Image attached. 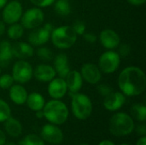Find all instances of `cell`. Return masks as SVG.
I'll return each instance as SVG.
<instances>
[{"label":"cell","instance_id":"31","mask_svg":"<svg viewBox=\"0 0 146 145\" xmlns=\"http://www.w3.org/2000/svg\"><path fill=\"white\" fill-rule=\"evenodd\" d=\"M117 48H119L117 53L120 56V57H127L131 53V46L127 44H119V46Z\"/></svg>","mask_w":146,"mask_h":145},{"label":"cell","instance_id":"18","mask_svg":"<svg viewBox=\"0 0 146 145\" xmlns=\"http://www.w3.org/2000/svg\"><path fill=\"white\" fill-rule=\"evenodd\" d=\"M11 50L13 57H16L20 60H24L33 56L34 50L30 44L25 42H17L11 45Z\"/></svg>","mask_w":146,"mask_h":145},{"label":"cell","instance_id":"47","mask_svg":"<svg viewBox=\"0 0 146 145\" xmlns=\"http://www.w3.org/2000/svg\"><path fill=\"white\" fill-rule=\"evenodd\" d=\"M0 74H1V68H0Z\"/></svg>","mask_w":146,"mask_h":145},{"label":"cell","instance_id":"41","mask_svg":"<svg viewBox=\"0 0 146 145\" xmlns=\"http://www.w3.org/2000/svg\"><path fill=\"white\" fill-rule=\"evenodd\" d=\"M98 145H115L113 142L110 141V140H103L99 143Z\"/></svg>","mask_w":146,"mask_h":145},{"label":"cell","instance_id":"27","mask_svg":"<svg viewBox=\"0 0 146 145\" xmlns=\"http://www.w3.org/2000/svg\"><path fill=\"white\" fill-rule=\"evenodd\" d=\"M20 145H44V142L35 134H29L20 141Z\"/></svg>","mask_w":146,"mask_h":145},{"label":"cell","instance_id":"42","mask_svg":"<svg viewBox=\"0 0 146 145\" xmlns=\"http://www.w3.org/2000/svg\"><path fill=\"white\" fill-rule=\"evenodd\" d=\"M36 117L37 118H43L44 117V113H43V109L42 110H38V111H36Z\"/></svg>","mask_w":146,"mask_h":145},{"label":"cell","instance_id":"17","mask_svg":"<svg viewBox=\"0 0 146 145\" xmlns=\"http://www.w3.org/2000/svg\"><path fill=\"white\" fill-rule=\"evenodd\" d=\"M65 81L70 96L79 92L83 85L82 76L77 70H70L65 78Z\"/></svg>","mask_w":146,"mask_h":145},{"label":"cell","instance_id":"45","mask_svg":"<svg viewBox=\"0 0 146 145\" xmlns=\"http://www.w3.org/2000/svg\"><path fill=\"white\" fill-rule=\"evenodd\" d=\"M80 145H89V144H80Z\"/></svg>","mask_w":146,"mask_h":145},{"label":"cell","instance_id":"20","mask_svg":"<svg viewBox=\"0 0 146 145\" xmlns=\"http://www.w3.org/2000/svg\"><path fill=\"white\" fill-rule=\"evenodd\" d=\"M9 97L16 105H22L26 103L27 92L21 85H13L9 88Z\"/></svg>","mask_w":146,"mask_h":145},{"label":"cell","instance_id":"36","mask_svg":"<svg viewBox=\"0 0 146 145\" xmlns=\"http://www.w3.org/2000/svg\"><path fill=\"white\" fill-rule=\"evenodd\" d=\"M136 132L138 133V135L139 136H145L146 134V126L145 125H139L136 127Z\"/></svg>","mask_w":146,"mask_h":145},{"label":"cell","instance_id":"5","mask_svg":"<svg viewBox=\"0 0 146 145\" xmlns=\"http://www.w3.org/2000/svg\"><path fill=\"white\" fill-rule=\"evenodd\" d=\"M71 108L73 115L79 120L88 119L92 113V103L88 96L82 93H75L71 96Z\"/></svg>","mask_w":146,"mask_h":145},{"label":"cell","instance_id":"35","mask_svg":"<svg viewBox=\"0 0 146 145\" xmlns=\"http://www.w3.org/2000/svg\"><path fill=\"white\" fill-rule=\"evenodd\" d=\"M82 36H83L84 39L90 44H94L98 39L97 35L94 33H92V32H84V34Z\"/></svg>","mask_w":146,"mask_h":145},{"label":"cell","instance_id":"11","mask_svg":"<svg viewBox=\"0 0 146 145\" xmlns=\"http://www.w3.org/2000/svg\"><path fill=\"white\" fill-rule=\"evenodd\" d=\"M41 137L43 140L52 144H59L63 140V133L62 130L57 127L56 125L51 123L46 124L42 127Z\"/></svg>","mask_w":146,"mask_h":145},{"label":"cell","instance_id":"22","mask_svg":"<svg viewBox=\"0 0 146 145\" xmlns=\"http://www.w3.org/2000/svg\"><path fill=\"white\" fill-rule=\"evenodd\" d=\"M26 103L27 104V107L31 110L36 112V111L43 109L45 104V100L40 93L32 92L31 94L27 95Z\"/></svg>","mask_w":146,"mask_h":145},{"label":"cell","instance_id":"14","mask_svg":"<svg viewBox=\"0 0 146 145\" xmlns=\"http://www.w3.org/2000/svg\"><path fill=\"white\" fill-rule=\"evenodd\" d=\"M126 103V96L122 92L112 91L108 96L104 97V107L109 111L119 110Z\"/></svg>","mask_w":146,"mask_h":145},{"label":"cell","instance_id":"40","mask_svg":"<svg viewBox=\"0 0 146 145\" xmlns=\"http://www.w3.org/2000/svg\"><path fill=\"white\" fill-rule=\"evenodd\" d=\"M5 32V25L3 21H0V37Z\"/></svg>","mask_w":146,"mask_h":145},{"label":"cell","instance_id":"2","mask_svg":"<svg viewBox=\"0 0 146 145\" xmlns=\"http://www.w3.org/2000/svg\"><path fill=\"white\" fill-rule=\"evenodd\" d=\"M44 117L51 124L59 126L65 123L68 118L67 105L59 99H53L46 103L43 108Z\"/></svg>","mask_w":146,"mask_h":145},{"label":"cell","instance_id":"38","mask_svg":"<svg viewBox=\"0 0 146 145\" xmlns=\"http://www.w3.org/2000/svg\"><path fill=\"white\" fill-rule=\"evenodd\" d=\"M6 144V136L3 131L0 130V145H4Z\"/></svg>","mask_w":146,"mask_h":145},{"label":"cell","instance_id":"48","mask_svg":"<svg viewBox=\"0 0 146 145\" xmlns=\"http://www.w3.org/2000/svg\"><path fill=\"white\" fill-rule=\"evenodd\" d=\"M67 1H68V0H67Z\"/></svg>","mask_w":146,"mask_h":145},{"label":"cell","instance_id":"25","mask_svg":"<svg viewBox=\"0 0 146 145\" xmlns=\"http://www.w3.org/2000/svg\"><path fill=\"white\" fill-rule=\"evenodd\" d=\"M132 116L139 121H145L146 120V107L141 103H136L131 108Z\"/></svg>","mask_w":146,"mask_h":145},{"label":"cell","instance_id":"29","mask_svg":"<svg viewBox=\"0 0 146 145\" xmlns=\"http://www.w3.org/2000/svg\"><path fill=\"white\" fill-rule=\"evenodd\" d=\"M14 79L12 77V75L10 74H3L0 76V88L3 89V90H7L9 89L13 85H14Z\"/></svg>","mask_w":146,"mask_h":145},{"label":"cell","instance_id":"32","mask_svg":"<svg viewBox=\"0 0 146 145\" xmlns=\"http://www.w3.org/2000/svg\"><path fill=\"white\" fill-rule=\"evenodd\" d=\"M72 28L77 35H83L86 31V25L82 21H76L73 24Z\"/></svg>","mask_w":146,"mask_h":145},{"label":"cell","instance_id":"15","mask_svg":"<svg viewBox=\"0 0 146 145\" xmlns=\"http://www.w3.org/2000/svg\"><path fill=\"white\" fill-rule=\"evenodd\" d=\"M68 91L65 79L61 77L54 78L48 85V93L53 99L62 98Z\"/></svg>","mask_w":146,"mask_h":145},{"label":"cell","instance_id":"8","mask_svg":"<svg viewBox=\"0 0 146 145\" xmlns=\"http://www.w3.org/2000/svg\"><path fill=\"white\" fill-rule=\"evenodd\" d=\"M33 74V67L29 62L24 60L17 61L12 68V77L19 84H26L32 79Z\"/></svg>","mask_w":146,"mask_h":145},{"label":"cell","instance_id":"24","mask_svg":"<svg viewBox=\"0 0 146 145\" xmlns=\"http://www.w3.org/2000/svg\"><path fill=\"white\" fill-rule=\"evenodd\" d=\"M54 9L60 16H67L71 12V7L67 0H56L54 2Z\"/></svg>","mask_w":146,"mask_h":145},{"label":"cell","instance_id":"34","mask_svg":"<svg viewBox=\"0 0 146 145\" xmlns=\"http://www.w3.org/2000/svg\"><path fill=\"white\" fill-rule=\"evenodd\" d=\"M33 4L38 8H44L54 3L56 0H30Z\"/></svg>","mask_w":146,"mask_h":145},{"label":"cell","instance_id":"4","mask_svg":"<svg viewBox=\"0 0 146 145\" xmlns=\"http://www.w3.org/2000/svg\"><path fill=\"white\" fill-rule=\"evenodd\" d=\"M77 37L78 35L70 26H58L54 28L50 33V39L54 46L62 50L72 47L75 44Z\"/></svg>","mask_w":146,"mask_h":145},{"label":"cell","instance_id":"13","mask_svg":"<svg viewBox=\"0 0 146 145\" xmlns=\"http://www.w3.org/2000/svg\"><path fill=\"white\" fill-rule=\"evenodd\" d=\"M99 40L103 47L108 50L116 49L121 44L120 36L112 29H104L100 32Z\"/></svg>","mask_w":146,"mask_h":145},{"label":"cell","instance_id":"1","mask_svg":"<svg viewBox=\"0 0 146 145\" xmlns=\"http://www.w3.org/2000/svg\"><path fill=\"white\" fill-rule=\"evenodd\" d=\"M118 86L127 97L142 94L146 88V76L144 71L135 66L124 68L118 77Z\"/></svg>","mask_w":146,"mask_h":145},{"label":"cell","instance_id":"33","mask_svg":"<svg viewBox=\"0 0 146 145\" xmlns=\"http://www.w3.org/2000/svg\"><path fill=\"white\" fill-rule=\"evenodd\" d=\"M98 91L103 97H106L113 91V89L109 85L101 84V85H98Z\"/></svg>","mask_w":146,"mask_h":145},{"label":"cell","instance_id":"46","mask_svg":"<svg viewBox=\"0 0 146 145\" xmlns=\"http://www.w3.org/2000/svg\"><path fill=\"white\" fill-rule=\"evenodd\" d=\"M121 145H129V144H122Z\"/></svg>","mask_w":146,"mask_h":145},{"label":"cell","instance_id":"23","mask_svg":"<svg viewBox=\"0 0 146 145\" xmlns=\"http://www.w3.org/2000/svg\"><path fill=\"white\" fill-rule=\"evenodd\" d=\"M6 132L12 138L19 137L22 132V126L20 121L13 117H9L5 121Z\"/></svg>","mask_w":146,"mask_h":145},{"label":"cell","instance_id":"10","mask_svg":"<svg viewBox=\"0 0 146 145\" xmlns=\"http://www.w3.org/2000/svg\"><path fill=\"white\" fill-rule=\"evenodd\" d=\"M22 6L17 0H13L3 7V20L5 23L11 25L20 21L22 15Z\"/></svg>","mask_w":146,"mask_h":145},{"label":"cell","instance_id":"39","mask_svg":"<svg viewBox=\"0 0 146 145\" xmlns=\"http://www.w3.org/2000/svg\"><path fill=\"white\" fill-rule=\"evenodd\" d=\"M136 145H146V137L145 136H142V138H140Z\"/></svg>","mask_w":146,"mask_h":145},{"label":"cell","instance_id":"12","mask_svg":"<svg viewBox=\"0 0 146 145\" xmlns=\"http://www.w3.org/2000/svg\"><path fill=\"white\" fill-rule=\"evenodd\" d=\"M80 74L82 79H85L88 84L96 85L102 78V73L99 68L93 63H85L81 67Z\"/></svg>","mask_w":146,"mask_h":145},{"label":"cell","instance_id":"37","mask_svg":"<svg viewBox=\"0 0 146 145\" xmlns=\"http://www.w3.org/2000/svg\"><path fill=\"white\" fill-rule=\"evenodd\" d=\"M127 2L132 4V5H135V6H139V5H142L146 2V0H127Z\"/></svg>","mask_w":146,"mask_h":145},{"label":"cell","instance_id":"7","mask_svg":"<svg viewBox=\"0 0 146 145\" xmlns=\"http://www.w3.org/2000/svg\"><path fill=\"white\" fill-rule=\"evenodd\" d=\"M21 25L26 29H34L38 27L44 20V15L39 8H31L22 13Z\"/></svg>","mask_w":146,"mask_h":145},{"label":"cell","instance_id":"3","mask_svg":"<svg viewBox=\"0 0 146 145\" xmlns=\"http://www.w3.org/2000/svg\"><path fill=\"white\" fill-rule=\"evenodd\" d=\"M134 127L133 117L123 112L115 114L110 121V131L115 137L127 136L133 132Z\"/></svg>","mask_w":146,"mask_h":145},{"label":"cell","instance_id":"28","mask_svg":"<svg viewBox=\"0 0 146 145\" xmlns=\"http://www.w3.org/2000/svg\"><path fill=\"white\" fill-rule=\"evenodd\" d=\"M10 115L11 110L9 104L5 101L0 99V122H4L10 117Z\"/></svg>","mask_w":146,"mask_h":145},{"label":"cell","instance_id":"26","mask_svg":"<svg viewBox=\"0 0 146 145\" xmlns=\"http://www.w3.org/2000/svg\"><path fill=\"white\" fill-rule=\"evenodd\" d=\"M23 33H24L23 26L21 24H18L17 22L14 23V24H11L9 26L8 30H7L8 37L10 39H13V40H16V39L21 38L22 37Z\"/></svg>","mask_w":146,"mask_h":145},{"label":"cell","instance_id":"30","mask_svg":"<svg viewBox=\"0 0 146 145\" xmlns=\"http://www.w3.org/2000/svg\"><path fill=\"white\" fill-rule=\"evenodd\" d=\"M37 54H38V56L43 60V61H50L53 58V53L52 51L47 48V47H40L37 50Z\"/></svg>","mask_w":146,"mask_h":145},{"label":"cell","instance_id":"43","mask_svg":"<svg viewBox=\"0 0 146 145\" xmlns=\"http://www.w3.org/2000/svg\"><path fill=\"white\" fill-rule=\"evenodd\" d=\"M7 1H8V0H0V9H3V8L6 5Z\"/></svg>","mask_w":146,"mask_h":145},{"label":"cell","instance_id":"6","mask_svg":"<svg viewBox=\"0 0 146 145\" xmlns=\"http://www.w3.org/2000/svg\"><path fill=\"white\" fill-rule=\"evenodd\" d=\"M121 63V57L117 52L109 50L104 52L98 61L99 69L104 73H112L115 72Z\"/></svg>","mask_w":146,"mask_h":145},{"label":"cell","instance_id":"16","mask_svg":"<svg viewBox=\"0 0 146 145\" xmlns=\"http://www.w3.org/2000/svg\"><path fill=\"white\" fill-rule=\"evenodd\" d=\"M56 73L55 68L48 64H39L34 70L33 76L40 82H50L54 78H56Z\"/></svg>","mask_w":146,"mask_h":145},{"label":"cell","instance_id":"9","mask_svg":"<svg viewBox=\"0 0 146 145\" xmlns=\"http://www.w3.org/2000/svg\"><path fill=\"white\" fill-rule=\"evenodd\" d=\"M50 23H46L43 27L34 28L28 35V42L32 46H41L46 44L50 38V33L53 30Z\"/></svg>","mask_w":146,"mask_h":145},{"label":"cell","instance_id":"19","mask_svg":"<svg viewBox=\"0 0 146 145\" xmlns=\"http://www.w3.org/2000/svg\"><path fill=\"white\" fill-rule=\"evenodd\" d=\"M56 73L59 75V77L65 79L68 73L70 71L69 64H68V58L67 55L63 53H60L56 56L54 59V67Z\"/></svg>","mask_w":146,"mask_h":145},{"label":"cell","instance_id":"21","mask_svg":"<svg viewBox=\"0 0 146 145\" xmlns=\"http://www.w3.org/2000/svg\"><path fill=\"white\" fill-rule=\"evenodd\" d=\"M11 44L3 40L0 43V68H6L9 66V62L13 58Z\"/></svg>","mask_w":146,"mask_h":145},{"label":"cell","instance_id":"44","mask_svg":"<svg viewBox=\"0 0 146 145\" xmlns=\"http://www.w3.org/2000/svg\"><path fill=\"white\" fill-rule=\"evenodd\" d=\"M4 145H15V144H13V143H9V144H6Z\"/></svg>","mask_w":146,"mask_h":145}]
</instances>
